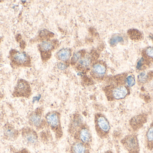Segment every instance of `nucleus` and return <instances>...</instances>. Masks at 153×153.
I'll list each match as a JSON object with an SVG mask.
<instances>
[{
    "instance_id": "f257e3e1",
    "label": "nucleus",
    "mask_w": 153,
    "mask_h": 153,
    "mask_svg": "<svg viewBox=\"0 0 153 153\" xmlns=\"http://www.w3.org/2000/svg\"><path fill=\"white\" fill-rule=\"evenodd\" d=\"M107 98L109 101H117L123 99L129 94V87L125 84V79L114 81L107 85L104 89Z\"/></svg>"
},
{
    "instance_id": "f03ea898",
    "label": "nucleus",
    "mask_w": 153,
    "mask_h": 153,
    "mask_svg": "<svg viewBox=\"0 0 153 153\" xmlns=\"http://www.w3.org/2000/svg\"><path fill=\"white\" fill-rule=\"evenodd\" d=\"M61 118V113L58 110H51L45 114L47 127L53 132L57 140L62 138L64 133Z\"/></svg>"
},
{
    "instance_id": "7ed1b4c3",
    "label": "nucleus",
    "mask_w": 153,
    "mask_h": 153,
    "mask_svg": "<svg viewBox=\"0 0 153 153\" xmlns=\"http://www.w3.org/2000/svg\"><path fill=\"white\" fill-rule=\"evenodd\" d=\"M94 129L98 137L106 139L109 136L111 126L106 115L101 112H97L94 115Z\"/></svg>"
},
{
    "instance_id": "20e7f679",
    "label": "nucleus",
    "mask_w": 153,
    "mask_h": 153,
    "mask_svg": "<svg viewBox=\"0 0 153 153\" xmlns=\"http://www.w3.org/2000/svg\"><path fill=\"white\" fill-rule=\"evenodd\" d=\"M43 107H38L29 114L28 122L30 126L38 130L47 127Z\"/></svg>"
},
{
    "instance_id": "39448f33",
    "label": "nucleus",
    "mask_w": 153,
    "mask_h": 153,
    "mask_svg": "<svg viewBox=\"0 0 153 153\" xmlns=\"http://www.w3.org/2000/svg\"><path fill=\"white\" fill-rule=\"evenodd\" d=\"M121 143L128 153H140L139 141L136 133L128 134L121 140Z\"/></svg>"
},
{
    "instance_id": "423d86ee",
    "label": "nucleus",
    "mask_w": 153,
    "mask_h": 153,
    "mask_svg": "<svg viewBox=\"0 0 153 153\" xmlns=\"http://www.w3.org/2000/svg\"><path fill=\"white\" fill-rule=\"evenodd\" d=\"M72 137L75 142L82 143L91 147L92 135L90 128L86 123H85L83 126L77 131Z\"/></svg>"
},
{
    "instance_id": "0eeeda50",
    "label": "nucleus",
    "mask_w": 153,
    "mask_h": 153,
    "mask_svg": "<svg viewBox=\"0 0 153 153\" xmlns=\"http://www.w3.org/2000/svg\"><path fill=\"white\" fill-rule=\"evenodd\" d=\"M82 115L78 112H75L70 117L68 127V133L73 137L77 131L85 124Z\"/></svg>"
},
{
    "instance_id": "6e6552de",
    "label": "nucleus",
    "mask_w": 153,
    "mask_h": 153,
    "mask_svg": "<svg viewBox=\"0 0 153 153\" xmlns=\"http://www.w3.org/2000/svg\"><path fill=\"white\" fill-rule=\"evenodd\" d=\"M22 135L26 143L35 146L39 144V137L36 131L32 128L26 127L22 129Z\"/></svg>"
},
{
    "instance_id": "1a4fd4ad",
    "label": "nucleus",
    "mask_w": 153,
    "mask_h": 153,
    "mask_svg": "<svg viewBox=\"0 0 153 153\" xmlns=\"http://www.w3.org/2000/svg\"><path fill=\"white\" fill-rule=\"evenodd\" d=\"M90 73L92 77L96 80H103L107 73V67L104 63H96L91 67Z\"/></svg>"
},
{
    "instance_id": "9d476101",
    "label": "nucleus",
    "mask_w": 153,
    "mask_h": 153,
    "mask_svg": "<svg viewBox=\"0 0 153 153\" xmlns=\"http://www.w3.org/2000/svg\"><path fill=\"white\" fill-rule=\"evenodd\" d=\"M147 121V116L145 114H141L133 117L129 120V125L133 131H138L142 128Z\"/></svg>"
},
{
    "instance_id": "9b49d317",
    "label": "nucleus",
    "mask_w": 153,
    "mask_h": 153,
    "mask_svg": "<svg viewBox=\"0 0 153 153\" xmlns=\"http://www.w3.org/2000/svg\"><path fill=\"white\" fill-rule=\"evenodd\" d=\"M31 89L29 84L24 80H20L17 84L15 94L18 96H24L28 98L30 96Z\"/></svg>"
},
{
    "instance_id": "f8f14e48",
    "label": "nucleus",
    "mask_w": 153,
    "mask_h": 153,
    "mask_svg": "<svg viewBox=\"0 0 153 153\" xmlns=\"http://www.w3.org/2000/svg\"><path fill=\"white\" fill-rule=\"evenodd\" d=\"M90 148L82 143L75 142L70 146L69 153H90Z\"/></svg>"
},
{
    "instance_id": "ddd939ff",
    "label": "nucleus",
    "mask_w": 153,
    "mask_h": 153,
    "mask_svg": "<svg viewBox=\"0 0 153 153\" xmlns=\"http://www.w3.org/2000/svg\"><path fill=\"white\" fill-rule=\"evenodd\" d=\"M145 144L147 150L150 151L153 150V122L150 124L146 132Z\"/></svg>"
},
{
    "instance_id": "4468645a",
    "label": "nucleus",
    "mask_w": 153,
    "mask_h": 153,
    "mask_svg": "<svg viewBox=\"0 0 153 153\" xmlns=\"http://www.w3.org/2000/svg\"><path fill=\"white\" fill-rule=\"evenodd\" d=\"M91 58L89 56H85L82 58L78 62V69L81 71H84L88 70L90 66L91 63Z\"/></svg>"
},
{
    "instance_id": "2eb2a0df",
    "label": "nucleus",
    "mask_w": 153,
    "mask_h": 153,
    "mask_svg": "<svg viewBox=\"0 0 153 153\" xmlns=\"http://www.w3.org/2000/svg\"><path fill=\"white\" fill-rule=\"evenodd\" d=\"M5 136L8 139L15 140L18 136V132L10 125H7L4 130Z\"/></svg>"
},
{
    "instance_id": "dca6fc26",
    "label": "nucleus",
    "mask_w": 153,
    "mask_h": 153,
    "mask_svg": "<svg viewBox=\"0 0 153 153\" xmlns=\"http://www.w3.org/2000/svg\"><path fill=\"white\" fill-rule=\"evenodd\" d=\"M58 59L62 61H66L69 60L71 56V52L68 49H63L58 52L57 55Z\"/></svg>"
},
{
    "instance_id": "f3484780",
    "label": "nucleus",
    "mask_w": 153,
    "mask_h": 153,
    "mask_svg": "<svg viewBox=\"0 0 153 153\" xmlns=\"http://www.w3.org/2000/svg\"><path fill=\"white\" fill-rule=\"evenodd\" d=\"M14 59L17 63L22 64L28 61V57L24 53H17L14 55Z\"/></svg>"
},
{
    "instance_id": "a211bd4d",
    "label": "nucleus",
    "mask_w": 153,
    "mask_h": 153,
    "mask_svg": "<svg viewBox=\"0 0 153 153\" xmlns=\"http://www.w3.org/2000/svg\"><path fill=\"white\" fill-rule=\"evenodd\" d=\"M40 49L43 52L50 51L54 47L53 42L50 41H44L42 42L40 44Z\"/></svg>"
},
{
    "instance_id": "6ab92c4d",
    "label": "nucleus",
    "mask_w": 153,
    "mask_h": 153,
    "mask_svg": "<svg viewBox=\"0 0 153 153\" xmlns=\"http://www.w3.org/2000/svg\"><path fill=\"white\" fill-rule=\"evenodd\" d=\"M151 79V74L147 73L145 72H142L138 76V80L142 84H145Z\"/></svg>"
},
{
    "instance_id": "aec40b11",
    "label": "nucleus",
    "mask_w": 153,
    "mask_h": 153,
    "mask_svg": "<svg viewBox=\"0 0 153 153\" xmlns=\"http://www.w3.org/2000/svg\"><path fill=\"white\" fill-rule=\"evenodd\" d=\"M129 34L131 39L139 40L142 37L141 33L136 29H132L129 31Z\"/></svg>"
},
{
    "instance_id": "412c9836",
    "label": "nucleus",
    "mask_w": 153,
    "mask_h": 153,
    "mask_svg": "<svg viewBox=\"0 0 153 153\" xmlns=\"http://www.w3.org/2000/svg\"><path fill=\"white\" fill-rule=\"evenodd\" d=\"M136 84V80L134 76L129 75L125 78V84L128 87L134 86Z\"/></svg>"
},
{
    "instance_id": "4be33fe9",
    "label": "nucleus",
    "mask_w": 153,
    "mask_h": 153,
    "mask_svg": "<svg viewBox=\"0 0 153 153\" xmlns=\"http://www.w3.org/2000/svg\"><path fill=\"white\" fill-rule=\"evenodd\" d=\"M124 41V39L123 37L120 36H115L112 37L111 39L110 40V45L111 46L115 45L118 43L122 42Z\"/></svg>"
},
{
    "instance_id": "5701e85b",
    "label": "nucleus",
    "mask_w": 153,
    "mask_h": 153,
    "mask_svg": "<svg viewBox=\"0 0 153 153\" xmlns=\"http://www.w3.org/2000/svg\"><path fill=\"white\" fill-rule=\"evenodd\" d=\"M82 58V53L81 52H78L74 54L72 58L73 63H76L77 62L79 61Z\"/></svg>"
},
{
    "instance_id": "b1692460",
    "label": "nucleus",
    "mask_w": 153,
    "mask_h": 153,
    "mask_svg": "<svg viewBox=\"0 0 153 153\" xmlns=\"http://www.w3.org/2000/svg\"><path fill=\"white\" fill-rule=\"evenodd\" d=\"M145 54L148 58L153 59V47H150L147 48L145 51Z\"/></svg>"
},
{
    "instance_id": "393cba45",
    "label": "nucleus",
    "mask_w": 153,
    "mask_h": 153,
    "mask_svg": "<svg viewBox=\"0 0 153 153\" xmlns=\"http://www.w3.org/2000/svg\"><path fill=\"white\" fill-rule=\"evenodd\" d=\"M144 63V59L143 58H142L139 60L138 62H137V64L136 68L137 70L140 71L142 69Z\"/></svg>"
},
{
    "instance_id": "a878e982",
    "label": "nucleus",
    "mask_w": 153,
    "mask_h": 153,
    "mask_svg": "<svg viewBox=\"0 0 153 153\" xmlns=\"http://www.w3.org/2000/svg\"><path fill=\"white\" fill-rule=\"evenodd\" d=\"M57 67L61 70H64L66 68V66L63 63H59L58 64Z\"/></svg>"
},
{
    "instance_id": "bb28decb",
    "label": "nucleus",
    "mask_w": 153,
    "mask_h": 153,
    "mask_svg": "<svg viewBox=\"0 0 153 153\" xmlns=\"http://www.w3.org/2000/svg\"><path fill=\"white\" fill-rule=\"evenodd\" d=\"M18 153H30L28 151H27L26 150H21L20 152H18Z\"/></svg>"
},
{
    "instance_id": "cd10ccee",
    "label": "nucleus",
    "mask_w": 153,
    "mask_h": 153,
    "mask_svg": "<svg viewBox=\"0 0 153 153\" xmlns=\"http://www.w3.org/2000/svg\"><path fill=\"white\" fill-rule=\"evenodd\" d=\"M102 153H114L113 151H111V150H107L106 151H104V152H102Z\"/></svg>"
}]
</instances>
